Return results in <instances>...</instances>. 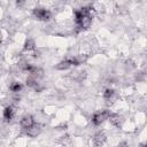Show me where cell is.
Listing matches in <instances>:
<instances>
[{
  "instance_id": "cell-1",
  "label": "cell",
  "mask_w": 147,
  "mask_h": 147,
  "mask_svg": "<svg viewBox=\"0 0 147 147\" xmlns=\"http://www.w3.org/2000/svg\"><path fill=\"white\" fill-rule=\"evenodd\" d=\"M32 15L36 20L42 21V22H47L52 17V13L48 9H45V8H41V7H36L32 10Z\"/></svg>"
},
{
  "instance_id": "cell-2",
  "label": "cell",
  "mask_w": 147,
  "mask_h": 147,
  "mask_svg": "<svg viewBox=\"0 0 147 147\" xmlns=\"http://www.w3.org/2000/svg\"><path fill=\"white\" fill-rule=\"evenodd\" d=\"M109 115H110V113H109L108 110H100V111H96V113H94L93 116H92V123H93L95 126L101 125L106 119L109 118Z\"/></svg>"
},
{
  "instance_id": "cell-3",
  "label": "cell",
  "mask_w": 147,
  "mask_h": 147,
  "mask_svg": "<svg viewBox=\"0 0 147 147\" xmlns=\"http://www.w3.org/2000/svg\"><path fill=\"white\" fill-rule=\"evenodd\" d=\"M92 18H93V15H92V10H91V11L86 13V14L83 16V18L80 20V22L77 24V32L80 31V30H86V29H88V28L91 26V24H92Z\"/></svg>"
},
{
  "instance_id": "cell-4",
  "label": "cell",
  "mask_w": 147,
  "mask_h": 147,
  "mask_svg": "<svg viewBox=\"0 0 147 147\" xmlns=\"http://www.w3.org/2000/svg\"><path fill=\"white\" fill-rule=\"evenodd\" d=\"M117 93H116V91L115 90H113V88H107L105 92H103V99H105V101H106V103L108 105V106H111V105H114L115 103V101L117 100Z\"/></svg>"
},
{
  "instance_id": "cell-5",
  "label": "cell",
  "mask_w": 147,
  "mask_h": 147,
  "mask_svg": "<svg viewBox=\"0 0 147 147\" xmlns=\"http://www.w3.org/2000/svg\"><path fill=\"white\" fill-rule=\"evenodd\" d=\"M40 132H41V125H40L39 123H34V124H32L30 127L25 129L26 136L32 137V138H33V137H37Z\"/></svg>"
},
{
  "instance_id": "cell-6",
  "label": "cell",
  "mask_w": 147,
  "mask_h": 147,
  "mask_svg": "<svg viewBox=\"0 0 147 147\" xmlns=\"http://www.w3.org/2000/svg\"><path fill=\"white\" fill-rule=\"evenodd\" d=\"M108 119H109L110 123H111L114 126H116V127H121V126L123 125V123H124L123 116L119 115V114H115V113H114V114H110Z\"/></svg>"
},
{
  "instance_id": "cell-7",
  "label": "cell",
  "mask_w": 147,
  "mask_h": 147,
  "mask_svg": "<svg viewBox=\"0 0 147 147\" xmlns=\"http://www.w3.org/2000/svg\"><path fill=\"white\" fill-rule=\"evenodd\" d=\"M107 140V136L103 132H96L93 137V145L95 147H101Z\"/></svg>"
},
{
  "instance_id": "cell-8",
  "label": "cell",
  "mask_w": 147,
  "mask_h": 147,
  "mask_svg": "<svg viewBox=\"0 0 147 147\" xmlns=\"http://www.w3.org/2000/svg\"><path fill=\"white\" fill-rule=\"evenodd\" d=\"M26 86H29V87H31V88L38 91V92L41 91V86H40L39 80L36 79V78H33L32 76H29V77L26 78Z\"/></svg>"
},
{
  "instance_id": "cell-9",
  "label": "cell",
  "mask_w": 147,
  "mask_h": 147,
  "mask_svg": "<svg viewBox=\"0 0 147 147\" xmlns=\"http://www.w3.org/2000/svg\"><path fill=\"white\" fill-rule=\"evenodd\" d=\"M20 124H21V126L23 127V129H28V127H30L32 124H34V122H33V117L31 116V115H24L22 118H21V121H20Z\"/></svg>"
},
{
  "instance_id": "cell-10",
  "label": "cell",
  "mask_w": 147,
  "mask_h": 147,
  "mask_svg": "<svg viewBox=\"0 0 147 147\" xmlns=\"http://www.w3.org/2000/svg\"><path fill=\"white\" fill-rule=\"evenodd\" d=\"M72 65H79V64H83L86 60H87V55H84V54H79V55H76V56H72V57H69Z\"/></svg>"
},
{
  "instance_id": "cell-11",
  "label": "cell",
  "mask_w": 147,
  "mask_h": 147,
  "mask_svg": "<svg viewBox=\"0 0 147 147\" xmlns=\"http://www.w3.org/2000/svg\"><path fill=\"white\" fill-rule=\"evenodd\" d=\"M14 115H15V110H14V107L13 106H7L3 110V118L5 121L9 122L14 118Z\"/></svg>"
},
{
  "instance_id": "cell-12",
  "label": "cell",
  "mask_w": 147,
  "mask_h": 147,
  "mask_svg": "<svg viewBox=\"0 0 147 147\" xmlns=\"http://www.w3.org/2000/svg\"><path fill=\"white\" fill-rule=\"evenodd\" d=\"M70 67H72V63H71L70 59H65V60L59 62L55 68H56L57 70H67V69H69Z\"/></svg>"
},
{
  "instance_id": "cell-13",
  "label": "cell",
  "mask_w": 147,
  "mask_h": 147,
  "mask_svg": "<svg viewBox=\"0 0 147 147\" xmlns=\"http://www.w3.org/2000/svg\"><path fill=\"white\" fill-rule=\"evenodd\" d=\"M30 76H32L33 78L36 79H41L44 77V70L41 68H37V67H33L32 70L30 71Z\"/></svg>"
},
{
  "instance_id": "cell-14",
  "label": "cell",
  "mask_w": 147,
  "mask_h": 147,
  "mask_svg": "<svg viewBox=\"0 0 147 147\" xmlns=\"http://www.w3.org/2000/svg\"><path fill=\"white\" fill-rule=\"evenodd\" d=\"M34 48H36V42H34V40L31 39V38L26 39L25 42H24V46H23V51L30 52V51H33Z\"/></svg>"
},
{
  "instance_id": "cell-15",
  "label": "cell",
  "mask_w": 147,
  "mask_h": 147,
  "mask_svg": "<svg viewBox=\"0 0 147 147\" xmlns=\"http://www.w3.org/2000/svg\"><path fill=\"white\" fill-rule=\"evenodd\" d=\"M22 88H23V85L21 83H18V82H14V83H11L9 85V90L11 92H14V93H18Z\"/></svg>"
},
{
  "instance_id": "cell-16",
  "label": "cell",
  "mask_w": 147,
  "mask_h": 147,
  "mask_svg": "<svg viewBox=\"0 0 147 147\" xmlns=\"http://www.w3.org/2000/svg\"><path fill=\"white\" fill-rule=\"evenodd\" d=\"M125 67H126V69L131 70V69H134V68H136V64H134V62H133L132 60H127V61L125 62Z\"/></svg>"
},
{
  "instance_id": "cell-17",
  "label": "cell",
  "mask_w": 147,
  "mask_h": 147,
  "mask_svg": "<svg viewBox=\"0 0 147 147\" xmlns=\"http://www.w3.org/2000/svg\"><path fill=\"white\" fill-rule=\"evenodd\" d=\"M145 77H146V74H145L144 71H140V72H138V74L136 75V79H137V80H144Z\"/></svg>"
},
{
  "instance_id": "cell-18",
  "label": "cell",
  "mask_w": 147,
  "mask_h": 147,
  "mask_svg": "<svg viewBox=\"0 0 147 147\" xmlns=\"http://www.w3.org/2000/svg\"><path fill=\"white\" fill-rule=\"evenodd\" d=\"M61 142L65 146L67 144H70L71 142V140H70V138L68 137V136H65V137H62V139H61Z\"/></svg>"
},
{
  "instance_id": "cell-19",
  "label": "cell",
  "mask_w": 147,
  "mask_h": 147,
  "mask_svg": "<svg viewBox=\"0 0 147 147\" xmlns=\"http://www.w3.org/2000/svg\"><path fill=\"white\" fill-rule=\"evenodd\" d=\"M116 147H129V145H127V142H125V141H122V142H119Z\"/></svg>"
},
{
  "instance_id": "cell-20",
  "label": "cell",
  "mask_w": 147,
  "mask_h": 147,
  "mask_svg": "<svg viewBox=\"0 0 147 147\" xmlns=\"http://www.w3.org/2000/svg\"><path fill=\"white\" fill-rule=\"evenodd\" d=\"M141 147H147V141H146L145 144H142V145H141Z\"/></svg>"
}]
</instances>
